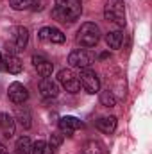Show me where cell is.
Masks as SVG:
<instances>
[{
	"mask_svg": "<svg viewBox=\"0 0 152 154\" xmlns=\"http://www.w3.org/2000/svg\"><path fill=\"white\" fill-rule=\"evenodd\" d=\"M79 81H81V86L84 88V91H88L91 95L100 91V79H99V75L93 70L82 68L81 74H79Z\"/></svg>",
	"mask_w": 152,
	"mask_h": 154,
	"instance_id": "8992f818",
	"label": "cell"
},
{
	"mask_svg": "<svg viewBox=\"0 0 152 154\" xmlns=\"http://www.w3.org/2000/svg\"><path fill=\"white\" fill-rule=\"evenodd\" d=\"M104 18L118 27L125 25V2L123 0H106Z\"/></svg>",
	"mask_w": 152,
	"mask_h": 154,
	"instance_id": "3957f363",
	"label": "cell"
},
{
	"mask_svg": "<svg viewBox=\"0 0 152 154\" xmlns=\"http://www.w3.org/2000/svg\"><path fill=\"white\" fill-rule=\"evenodd\" d=\"M54 149L45 142V140H38L36 143H32V149H31V154H52Z\"/></svg>",
	"mask_w": 152,
	"mask_h": 154,
	"instance_id": "44dd1931",
	"label": "cell"
},
{
	"mask_svg": "<svg viewBox=\"0 0 152 154\" xmlns=\"http://www.w3.org/2000/svg\"><path fill=\"white\" fill-rule=\"evenodd\" d=\"M57 82L68 91V93H77L81 91V81L79 77L70 70V68H63L57 72Z\"/></svg>",
	"mask_w": 152,
	"mask_h": 154,
	"instance_id": "5b68a950",
	"label": "cell"
},
{
	"mask_svg": "<svg viewBox=\"0 0 152 154\" xmlns=\"http://www.w3.org/2000/svg\"><path fill=\"white\" fill-rule=\"evenodd\" d=\"M32 149V142L29 140V136H20L16 140V154H31Z\"/></svg>",
	"mask_w": 152,
	"mask_h": 154,
	"instance_id": "d6986e66",
	"label": "cell"
},
{
	"mask_svg": "<svg viewBox=\"0 0 152 154\" xmlns=\"http://www.w3.org/2000/svg\"><path fill=\"white\" fill-rule=\"evenodd\" d=\"M122 41H123V32L122 31H111L106 34V43L109 48H120L122 47Z\"/></svg>",
	"mask_w": 152,
	"mask_h": 154,
	"instance_id": "e0dca14e",
	"label": "cell"
},
{
	"mask_svg": "<svg viewBox=\"0 0 152 154\" xmlns=\"http://www.w3.org/2000/svg\"><path fill=\"white\" fill-rule=\"evenodd\" d=\"M7 95H9V100L14 102V104H23V102L29 99V91H27V88H25L22 82H13V84H9Z\"/></svg>",
	"mask_w": 152,
	"mask_h": 154,
	"instance_id": "52a82bcc",
	"label": "cell"
},
{
	"mask_svg": "<svg viewBox=\"0 0 152 154\" xmlns=\"http://www.w3.org/2000/svg\"><path fill=\"white\" fill-rule=\"evenodd\" d=\"M9 5L14 11H41L45 7V0H9Z\"/></svg>",
	"mask_w": 152,
	"mask_h": 154,
	"instance_id": "ba28073f",
	"label": "cell"
},
{
	"mask_svg": "<svg viewBox=\"0 0 152 154\" xmlns=\"http://www.w3.org/2000/svg\"><path fill=\"white\" fill-rule=\"evenodd\" d=\"M116 124H118L116 116H102L97 120V129L104 134H113L116 129Z\"/></svg>",
	"mask_w": 152,
	"mask_h": 154,
	"instance_id": "9a60e30c",
	"label": "cell"
},
{
	"mask_svg": "<svg viewBox=\"0 0 152 154\" xmlns=\"http://www.w3.org/2000/svg\"><path fill=\"white\" fill-rule=\"evenodd\" d=\"M100 104L106 106V108H113L114 104H116V97H114V93L111 90L100 91Z\"/></svg>",
	"mask_w": 152,
	"mask_h": 154,
	"instance_id": "7402d4cb",
	"label": "cell"
},
{
	"mask_svg": "<svg viewBox=\"0 0 152 154\" xmlns=\"http://www.w3.org/2000/svg\"><path fill=\"white\" fill-rule=\"evenodd\" d=\"M39 93L45 97V99H54L59 95V84L56 81H52L50 77H45L41 79L39 82Z\"/></svg>",
	"mask_w": 152,
	"mask_h": 154,
	"instance_id": "8fae6325",
	"label": "cell"
},
{
	"mask_svg": "<svg viewBox=\"0 0 152 154\" xmlns=\"http://www.w3.org/2000/svg\"><path fill=\"white\" fill-rule=\"evenodd\" d=\"M2 61H4V68L9 74H20L23 70V63L16 54H7L5 57H2Z\"/></svg>",
	"mask_w": 152,
	"mask_h": 154,
	"instance_id": "4fadbf2b",
	"label": "cell"
},
{
	"mask_svg": "<svg viewBox=\"0 0 152 154\" xmlns=\"http://www.w3.org/2000/svg\"><path fill=\"white\" fill-rule=\"evenodd\" d=\"M93 61H95V54L93 52H88V50H82V48L70 52V56H68V65L72 68H79V70L90 68V65Z\"/></svg>",
	"mask_w": 152,
	"mask_h": 154,
	"instance_id": "277c9868",
	"label": "cell"
},
{
	"mask_svg": "<svg viewBox=\"0 0 152 154\" xmlns=\"http://www.w3.org/2000/svg\"><path fill=\"white\" fill-rule=\"evenodd\" d=\"M32 65H34V68L38 70V74L43 79L45 77H50L52 75V72H54V65L45 57V56H32Z\"/></svg>",
	"mask_w": 152,
	"mask_h": 154,
	"instance_id": "30bf717a",
	"label": "cell"
},
{
	"mask_svg": "<svg viewBox=\"0 0 152 154\" xmlns=\"http://www.w3.org/2000/svg\"><path fill=\"white\" fill-rule=\"evenodd\" d=\"M99 41H100V29H99L97 23L86 22V23H82V25L79 27V31H77V43H79V45L91 48V47H95Z\"/></svg>",
	"mask_w": 152,
	"mask_h": 154,
	"instance_id": "7a4b0ae2",
	"label": "cell"
},
{
	"mask_svg": "<svg viewBox=\"0 0 152 154\" xmlns=\"http://www.w3.org/2000/svg\"><path fill=\"white\" fill-rule=\"evenodd\" d=\"M0 129H2L5 138H13L14 136V129H16L14 116L7 115V113H0Z\"/></svg>",
	"mask_w": 152,
	"mask_h": 154,
	"instance_id": "5bb4252c",
	"label": "cell"
},
{
	"mask_svg": "<svg viewBox=\"0 0 152 154\" xmlns=\"http://www.w3.org/2000/svg\"><path fill=\"white\" fill-rule=\"evenodd\" d=\"M29 43V29L27 27H16L14 29V48L16 50H23Z\"/></svg>",
	"mask_w": 152,
	"mask_h": 154,
	"instance_id": "2e32d148",
	"label": "cell"
},
{
	"mask_svg": "<svg viewBox=\"0 0 152 154\" xmlns=\"http://www.w3.org/2000/svg\"><path fill=\"white\" fill-rule=\"evenodd\" d=\"M4 66V61H2V54H0V68Z\"/></svg>",
	"mask_w": 152,
	"mask_h": 154,
	"instance_id": "d4e9b609",
	"label": "cell"
},
{
	"mask_svg": "<svg viewBox=\"0 0 152 154\" xmlns=\"http://www.w3.org/2000/svg\"><path fill=\"white\" fill-rule=\"evenodd\" d=\"M84 154H104V145L97 140H90L84 143Z\"/></svg>",
	"mask_w": 152,
	"mask_h": 154,
	"instance_id": "ffe728a7",
	"label": "cell"
},
{
	"mask_svg": "<svg viewBox=\"0 0 152 154\" xmlns=\"http://www.w3.org/2000/svg\"><path fill=\"white\" fill-rule=\"evenodd\" d=\"M61 142H63V136L57 134V133H52V134H50V143H48V145H50L52 149H56L57 145H61Z\"/></svg>",
	"mask_w": 152,
	"mask_h": 154,
	"instance_id": "603a6c76",
	"label": "cell"
},
{
	"mask_svg": "<svg viewBox=\"0 0 152 154\" xmlns=\"http://www.w3.org/2000/svg\"><path fill=\"white\" fill-rule=\"evenodd\" d=\"M82 13V4L81 0H56V9L52 11V14L59 20V22H75Z\"/></svg>",
	"mask_w": 152,
	"mask_h": 154,
	"instance_id": "6da1fadb",
	"label": "cell"
},
{
	"mask_svg": "<svg viewBox=\"0 0 152 154\" xmlns=\"http://www.w3.org/2000/svg\"><path fill=\"white\" fill-rule=\"evenodd\" d=\"M0 154H7V151H5V147L0 143Z\"/></svg>",
	"mask_w": 152,
	"mask_h": 154,
	"instance_id": "cb8c5ba5",
	"label": "cell"
},
{
	"mask_svg": "<svg viewBox=\"0 0 152 154\" xmlns=\"http://www.w3.org/2000/svg\"><path fill=\"white\" fill-rule=\"evenodd\" d=\"M81 127H82V122L75 116H61L59 118V129L68 136L72 133H75L77 129H81Z\"/></svg>",
	"mask_w": 152,
	"mask_h": 154,
	"instance_id": "7c38bea8",
	"label": "cell"
},
{
	"mask_svg": "<svg viewBox=\"0 0 152 154\" xmlns=\"http://www.w3.org/2000/svg\"><path fill=\"white\" fill-rule=\"evenodd\" d=\"M16 118L20 120V124H22L23 129H31V125H32V116H31V113H29L27 108L18 106V108H16Z\"/></svg>",
	"mask_w": 152,
	"mask_h": 154,
	"instance_id": "ac0fdd59",
	"label": "cell"
},
{
	"mask_svg": "<svg viewBox=\"0 0 152 154\" xmlns=\"http://www.w3.org/2000/svg\"><path fill=\"white\" fill-rule=\"evenodd\" d=\"M38 38L43 39V41H50V43H59L61 45V43H65L66 36L56 27H43V29H39Z\"/></svg>",
	"mask_w": 152,
	"mask_h": 154,
	"instance_id": "9c48e42d",
	"label": "cell"
}]
</instances>
